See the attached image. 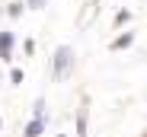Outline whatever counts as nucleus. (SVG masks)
<instances>
[{"label": "nucleus", "mask_w": 147, "mask_h": 137, "mask_svg": "<svg viewBox=\"0 0 147 137\" xmlns=\"http://www.w3.org/2000/svg\"><path fill=\"white\" fill-rule=\"evenodd\" d=\"M74 64H77V54H74L70 45H58L55 57H51V77L55 80H67L74 74Z\"/></svg>", "instance_id": "nucleus-1"}, {"label": "nucleus", "mask_w": 147, "mask_h": 137, "mask_svg": "<svg viewBox=\"0 0 147 137\" xmlns=\"http://www.w3.org/2000/svg\"><path fill=\"white\" fill-rule=\"evenodd\" d=\"M74 134H77V137H90V96H83V102H80V108H77Z\"/></svg>", "instance_id": "nucleus-2"}, {"label": "nucleus", "mask_w": 147, "mask_h": 137, "mask_svg": "<svg viewBox=\"0 0 147 137\" xmlns=\"http://www.w3.org/2000/svg\"><path fill=\"white\" fill-rule=\"evenodd\" d=\"M13 48H16V35L13 32H0V61L3 64L13 61Z\"/></svg>", "instance_id": "nucleus-3"}, {"label": "nucleus", "mask_w": 147, "mask_h": 137, "mask_svg": "<svg viewBox=\"0 0 147 137\" xmlns=\"http://www.w3.org/2000/svg\"><path fill=\"white\" fill-rule=\"evenodd\" d=\"M48 131V121H45V115H32V121L22 128V137H42Z\"/></svg>", "instance_id": "nucleus-4"}, {"label": "nucleus", "mask_w": 147, "mask_h": 137, "mask_svg": "<svg viewBox=\"0 0 147 137\" xmlns=\"http://www.w3.org/2000/svg\"><path fill=\"white\" fill-rule=\"evenodd\" d=\"M134 45V32H118L112 41H109V51H128Z\"/></svg>", "instance_id": "nucleus-5"}, {"label": "nucleus", "mask_w": 147, "mask_h": 137, "mask_svg": "<svg viewBox=\"0 0 147 137\" xmlns=\"http://www.w3.org/2000/svg\"><path fill=\"white\" fill-rule=\"evenodd\" d=\"M128 22H131V10H118V13H115V19H112V26H115V29H121V26H128Z\"/></svg>", "instance_id": "nucleus-6"}, {"label": "nucleus", "mask_w": 147, "mask_h": 137, "mask_svg": "<svg viewBox=\"0 0 147 137\" xmlns=\"http://www.w3.org/2000/svg\"><path fill=\"white\" fill-rule=\"evenodd\" d=\"M22 10H26V3H22V0H13V3L7 7V16H10V19H19Z\"/></svg>", "instance_id": "nucleus-7"}, {"label": "nucleus", "mask_w": 147, "mask_h": 137, "mask_svg": "<svg viewBox=\"0 0 147 137\" xmlns=\"http://www.w3.org/2000/svg\"><path fill=\"white\" fill-rule=\"evenodd\" d=\"M32 115H45V99H42V96L32 102Z\"/></svg>", "instance_id": "nucleus-8"}, {"label": "nucleus", "mask_w": 147, "mask_h": 137, "mask_svg": "<svg viewBox=\"0 0 147 137\" xmlns=\"http://www.w3.org/2000/svg\"><path fill=\"white\" fill-rule=\"evenodd\" d=\"M26 7H29V10H45L48 0H26Z\"/></svg>", "instance_id": "nucleus-9"}, {"label": "nucleus", "mask_w": 147, "mask_h": 137, "mask_svg": "<svg viewBox=\"0 0 147 137\" xmlns=\"http://www.w3.org/2000/svg\"><path fill=\"white\" fill-rule=\"evenodd\" d=\"M10 80H13V83H16V86H19V83H22V70H19V67H13V70H10Z\"/></svg>", "instance_id": "nucleus-10"}, {"label": "nucleus", "mask_w": 147, "mask_h": 137, "mask_svg": "<svg viewBox=\"0 0 147 137\" xmlns=\"http://www.w3.org/2000/svg\"><path fill=\"white\" fill-rule=\"evenodd\" d=\"M22 51L32 54V51H35V41H32V38H26V41H22Z\"/></svg>", "instance_id": "nucleus-11"}, {"label": "nucleus", "mask_w": 147, "mask_h": 137, "mask_svg": "<svg viewBox=\"0 0 147 137\" xmlns=\"http://www.w3.org/2000/svg\"><path fill=\"white\" fill-rule=\"evenodd\" d=\"M0 131H3V121H0Z\"/></svg>", "instance_id": "nucleus-12"}, {"label": "nucleus", "mask_w": 147, "mask_h": 137, "mask_svg": "<svg viewBox=\"0 0 147 137\" xmlns=\"http://www.w3.org/2000/svg\"><path fill=\"white\" fill-rule=\"evenodd\" d=\"M58 137H67V134H58Z\"/></svg>", "instance_id": "nucleus-13"}]
</instances>
